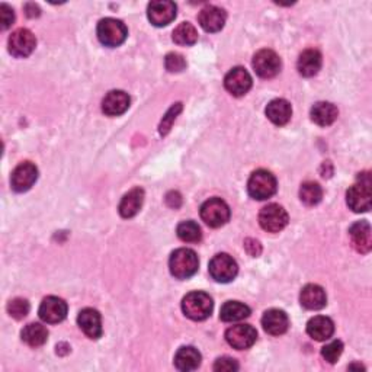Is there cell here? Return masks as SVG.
Masks as SVG:
<instances>
[{"label": "cell", "instance_id": "7a4b0ae2", "mask_svg": "<svg viewBox=\"0 0 372 372\" xmlns=\"http://www.w3.org/2000/svg\"><path fill=\"white\" fill-rule=\"evenodd\" d=\"M199 260L192 249H177L171 255L169 269L176 280H188L198 272Z\"/></svg>", "mask_w": 372, "mask_h": 372}, {"label": "cell", "instance_id": "f1b7e54d", "mask_svg": "<svg viewBox=\"0 0 372 372\" xmlns=\"http://www.w3.org/2000/svg\"><path fill=\"white\" fill-rule=\"evenodd\" d=\"M250 308L240 301H227L220 311V319L227 323L245 320L250 316Z\"/></svg>", "mask_w": 372, "mask_h": 372}, {"label": "cell", "instance_id": "7c38bea8", "mask_svg": "<svg viewBox=\"0 0 372 372\" xmlns=\"http://www.w3.org/2000/svg\"><path fill=\"white\" fill-rule=\"evenodd\" d=\"M38 179L37 166L31 162H23L15 167L10 176V185L15 192H27Z\"/></svg>", "mask_w": 372, "mask_h": 372}, {"label": "cell", "instance_id": "4316f807", "mask_svg": "<svg viewBox=\"0 0 372 372\" xmlns=\"http://www.w3.org/2000/svg\"><path fill=\"white\" fill-rule=\"evenodd\" d=\"M201 354L194 346H182L175 355V367L184 372L197 369L201 365Z\"/></svg>", "mask_w": 372, "mask_h": 372}, {"label": "cell", "instance_id": "7402d4cb", "mask_svg": "<svg viewBox=\"0 0 372 372\" xmlns=\"http://www.w3.org/2000/svg\"><path fill=\"white\" fill-rule=\"evenodd\" d=\"M307 333L317 342L329 340L334 333V323L326 316H316L307 323Z\"/></svg>", "mask_w": 372, "mask_h": 372}, {"label": "cell", "instance_id": "e0dca14e", "mask_svg": "<svg viewBox=\"0 0 372 372\" xmlns=\"http://www.w3.org/2000/svg\"><path fill=\"white\" fill-rule=\"evenodd\" d=\"M198 21H199V25L207 32H219L225 25L227 14L224 9L219 6L208 5L199 12Z\"/></svg>", "mask_w": 372, "mask_h": 372}, {"label": "cell", "instance_id": "44dd1931", "mask_svg": "<svg viewBox=\"0 0 372 372\" xmlns=\"http://www.w3.org/2000/svg\"><path fill=\"white\" fill-rule=\"evenodd\" d=\"M349 234L352 238L354 247L359 253L367 255L372 249V237H371V225L368 221H358L351 225Z\"/></svg>", "mask_w": 372, "mask_h": 372}, {"label": "cell", "instance_id": "4fadbf2b", "mask_svg": "<svg viewBox=\"0 0 372 372\" xmlns=\"http://www.w3.org/2000/svg\"><path fill=\"white\" fill-rule=\"evenodd\" d=\"M177 6L171 0H156L147 6L149 21L154 27H166L176 18Z\"/></svg>", "mask_w": 372, "mask_h": 372}, {"label": "cell", "instance_id": "5b68a950", "mask_svg": "<svg viewBox=\"0 0 372 372\" xmlns=\"http://www.w3.org/2000/svg\"><path fill=\"white\" fill-rule=\"evenodd\" d=\"M127 35L128 29L125 23L121 21L114 18H105L98 23V38L105 47H119L127 40Z\"/></svg>", "mask_w": 372, "mask_h": 372}, {"label": "cell", "instance_id": "836d02e7", "mask_svg": "<svg viewBox=\"0 0 372 372\" xmlns=\"http://www.w3.org/2000/svg\"><path fill=\"white\" fill-rule=\"evenodd\" d=\"M164 66L166 70L171 71V73H181V71L186 69V60L182 54L169 53L164 58Z\"/></svg>", "mask_w": 372, "mask_h": 372}, {"label": "cell", "instance_id": "d4e9b609", "mask_svg": "<svg viewBox=\"0 0 372 372\" xmlns=\"http://www.w3.org/2000/svg\"><path fill=\"white\" fill-rule=\"evenodd\" d=\"M266 116L275 125H285L293 116V108L285 99H273L266 106Z\"/></svg>", "mask_w": 372, "mask_h": 372}, {"label": "cell", "instance_id": "484cf974", "mask_svg": "<svg viewBox=\"0 0 372 372\" xmlns=\"http://www.w3.org/2000/svg\"><path fill=\"white\" fill-rule=\"evenodd\" d=\"M338 115H339L338 108L330 102H317L310 111L311 121L320 127L332 125L336 119H338Z\"/></svg>", "mask_w": 372, "mask_h": 372}, {"label": "cell", "instance_id": "603a6c76", "mask_svg": "<svg viewBox=\"0 0 372 372\" xmlns=\"http://www.w3.org/2000/svg\"><path fill=\"white\" fill-rule=\"evenodd\" d=\"M321 63L323 58L320 51L313 50V48H311V50H306L298 58L297 63L298 73L304 77H313L320 71Z\"/></svg>", "mask_w": 372, "mask_h": 372}, {"label": "cell", "instance_id": "5bb4252c", "mask_svg": "<svg viewBox=\"0 0 372 372\" xmlns=\"http://www.w3.org/2000/svg\"><path fill=\"white\" fill-rule=\"evenodd\" d=\"M67 310L69 307L64 299L51 295L42 299L38 314H40V319L48 323V325H55V323H60L66 319Z\"/></svg>", "mask_w": 372, "mask_h": 372}, {"label": "cell", "instance_id": "60d3db41", "mask_svg": "<svg viewBox=\"0 0 372 372\" xmlns=\"http://www.w3.org/2000/svg\"><path fill=\"white\" fill-rule=\"evenodd\" d=\"M25 15L28 18H38L41 15V9L35 3H27L25 5Z\"/></svg>", "mask_w": 372, "mask_h": 372}, {"label": "cell", "instance_id": "d6a6232c", "mask_svg": "<svg viewBox=\"0 0 372 372\" xmlns=\"http://www.w3.org/2000/svg\"><path fill=\"white\" fill-rule=\"evenodd\" d=\"M29 303L23 298H14L10 299L8 304V313L10 317H14L15 320H22L25 319L29 313Z\"/></svg>", "mask_w": 372, "mask_h": 372}, {"label": "cell", "instance_id": "ba28073f", "mask_svg": "<svg viewBox=\"0 0 372 372\" xmlns=\"http://www.w3.org/2000/svg\"><path fill=\"white\" fill-rule=\"evenodd\" d=\"M210 275L214 281L227 284L232 282L238 273L237 262L227 253L215 255L210 262Z\"/></svg>", "mask_w": 372, "mask_h": 372}, {"label": "cell", "instance_id": "f35d334b", "mask_svg": "<svg viewBox=\"0 0 372 372\" xmlns=\"http://www.w3.org/2000/svg\"><path fill=\"white\" fill-rule=\"evenodd\" d=\"M245 247L247 250V253L250 256H253V258H256V256H259L262 253V246H260V243L258 242V240L247 238L245 242Z\"/></svg>", "mask_w": 372, "mask_h": 372}, {"label": "cell", "instance_id": "52a82bcc", "mask_svg": "<svg viewBox=\"0 0 372 372\" xmlns=\"http://www.w3.org/2000/svg\"><path fill=\"white\" fill-rule=\"evenodd\" d=\"M288 221H290L288 212L278 203H269L259 212V224L268 233L282 232L288 225Z\"/></svg>", "mask_w": 372, "mask_h": 372}, {"label": "cell", "instance_id": "83f0119b", "mask_svg": "<svg viewBox=\"0 0 372 372\" xmlns=\"http://www.w3.org/2000/svg\"><path fill=\"white\" fill-rule=\"evenodd\" d=\"M21 336L22 340L28 346L40 347L48 339V330L42 325H40V323H29L28 326L23 327Z\"/></svg>", "mask_w": 372, "mask_h": 372}, {"label": "cell", "instance_id": "277c9868", "mask_svg": "<svg viewBox=\"0 0 372 372\" xmlns=\"http://www.w3.org/2000/svg\"><path fill=\"white\" fill-rule=\"evenodd\" d=\"M277 188H278L277 179H275V176L271 172L263 169H259L251 173L247 182L249 195L258 201H265L273 197L275 192H277Z\"/></svg>", "mask_w": 372, "mask_h": 372}, {"label": "cell", "instance_id": "ffe728a7", "mask_svg": "<svg viewBox=\"0 0 372 372\" xmlns=\"http://www.w3.org/2000/svg\"><path fill=\"white\" fill-rule=\"evenodd\" d=\"M299 303L307 310H321L327 304L326 291L320 285L308 284L299 294Z\"/></svg>", "mask_w": 372, "mask_h": 372}, {"label": "cell", "instance_id": "f546056e", "mask_svg": "<svg viewBox=\"0 0 372 372\" xmlns=\"http://www.w3.org/2000/svg\"><path fill=\"white\" fill-rule=\"evenodd\" d=\"M172 38L177 45H184V47L194 45L198 41V31L194 25H192V23L182 22L181 25H177L175 28Z\"/></svg>", "mask_w": 372, "mask_h": 372}, {"label": "cell", "instance_id": "cb8c5ba5", "mask_svg": "<svg viewBox=\"0 0 372 372\" xmlns=\"http://www.w3.org/2000/svg\"><path fill=\"white\" fill-rule=\"evenodd\" d=\"M144 202V190L141 188L131 189L128 194H125L119 202V214L123 219H131L137 215L142 207Z\"/></svg>", "mask_w": 372, "mask_h": 372}, {"label": "cell", "instance_id": "d590c367", "mask_svg": "<svg viewBox=\"0 0 372 372\" xmlns=\"http://www.w3.org/2000/svg\"><path fill=\"white\" fill-rule=\"evenodd\" d=\"M182 111V103H175L169 111H167V114L163 116L162 123H160V127H159V133L160 136H166L167 133H169L171 128H172V124L176 119V116L181 114Z\"/></svg>", "mask_w": 372, "mask_h": 372}, {"label": "cell", "instance_id": "d6986e66", "mask_svg": "<svg viewBox=\"0 0 372 372\" xmlns=\"http://www.w3.org/2000/svg\"><path fill=\"white\" fill-rule=\"evenodd\" d=\"M262 326L266 333L272 336H281L288 330V327H290V319H288L285 311L278 308H271L263 314Z\"/></svg>", "mask_w": 372, "mask_h": 372}, {"label": "cell", "instance_id": "74e56055", "mask_svg": "<svg viewBox=\"0 0 372 372\" xmlns=\"http://www.w3.org/2000/svg\"><path fill=\"white\" fill-rule=\"evenodd\" d=\"M0 21H2V29H8L12 23L15 22L14 9L9 8L6 3L0 5Z\"/></svg>", "mask_w": 372, "mask_h": 372}, {"label": "cell", "instance_id": "4dcf8cb0", "mask_svg": "<svg viewBox=\"0 0 372 372\" xmlns=\"http://www.w3.org/2000/svg\"><path fill=\"white\" fill-rule=\"evenodd\" d=\"M323 198V189L317 182H306L299 188V199H301L306 206L314 207Z\"/></svg>", "mask_w": 372, "mask_h": 372}, {"label": "cell", "instance_id": "8992f818", "mask_svg": "<svg viewBox=\"0 0 372 372\" xmlns=\"http://www.w3.org/2000/svg\"><path fill=\"white\" fill-rule=\"evenodd\" d=\"M201 219L212 229H219L230 220V207L221 198H211L202 203Z\"/></svg>", "mask_w": 372, "mask_h": 372}, {"label": "cell", "instance_id": "30bf717a", "mask_svg": "<svg viewBox=\"0 0 372 372\" xmlns=\"http://www.w3.org/2000/svg\"><path fill=\"white\" fill-rule=\"evenodd\" d=\"M253 69L262 79H272L281 71V58L272 50H260L253 57Z\"/></svg>", "mask_w": 372, "mask_h": 372}, {"label": "cell", "instance_id": "e575fe53", "mask_svg": "<svg viewBox=\"0 0 372 372\" xmlns=\"http://www.w3.org/2000/svg\"><path fill=\"white\" fill-rule=\"evenodd\" d=\"M343 354V343L340 340H333L321 349V356L326 359L329 364L338 362V359Z\"/></svg>", "mask_w": 372, "mask_h": 372}, {"label": "cell", "instance_id": "8fae6325", "mask_svg": "<svg viewBox=\"0 0 372 372\" xmlns=\"http://www.w3.org/2000/svg\"><path fill=\"white\" fill-rule=\"evenodd\" d=\"M258 339V332L250 325H237L225 332V340L237 351L249 349L255 345Z\"/></svg>", "mask_w": 372, "mask_h": 372}, {"label": "cell", "instance_id": "2e32d148", "mask_svg": "<svg viewBox=\"0 0 372 372\" xmlns=\"http://www.w3.org/2000/svg\"><path fill=\"white\" fill-rule=\"evenodd\" d=\"M77 325L89 339H99L102 336V319L98 310L85 308L77 316Z\"/></svg>", "mask_w": 372, "mask_h": 372}, {"label": "cell", "instance_id": "3957f363", "mask_svg": "<svg viewBox=\"0 0 372 372\" xmlns=\"http://www.w3.org/2000/svg\"><path fill=\"white\" fill-rule=\"evenodd\" d=\"M214 308L212 298L202 291L189 293L182 299L184 314L195 321H202L211 316Z\"/></svg>", "mask_w": 372, "mask_h": 372}, {"label": "cell", "instance_id": "1f68e13d", "mask_svg": "<svg viewBox=\"0 0 372 372\" xmlns=\"http://www.w3.org/2000/svg\"><path fill=\"white\" fill-rule=\"evenodd\" d=\"M177 237L185 243H198L202 238V233L199 225L195 221H184L177 225L176 229Z\"/></svg>", "mask_w": 372, "mask_h": 372}, {"label": "cell", "instance_id": "9c48e42d", "mask_svg": "<svg viewBox=\"0 0 372 372\" xmlns=\"http://www.w3.org/2000/svg\"><path fill=\"white\" fill-rule=\"evenodd\" d=\"M35 45H37L35 35L27 28H19L15 32H12L8 41L9 53L18 58H25L31 55L35 50Z\"/></svg>", "mask_w": 372, "mask_h": 372}, {"label": "cell", "instance_id": "6da1fadb", "mask_svg": "<svg viewBox=\"0 0 372 372\" xmlns=\"http://www.w3.org/2000/svg\"><path fill=\"white\" fill-rule=\"evenodd\" d=\"M346 201L349 208L355 212H367L371 210L372 181L369 172H362L358 175L356 184L346 192Z\"/></svg>", "mask_w": 372, "mask_h": 372}, {"label": "cell", "instance_id": "ac0fdd59", "mask_svg": "<svg viewBox=\"0 0 372 372\" xmlns=\"http://www.w3.org/2000/svg\"><path fill=\"white\" fill-rule=\"evenodd\" d=\"M131 99L124 90H111L102 101V111L108 116H119L128 111Z\"/></svg>", "mask_w": 372, "mask_h": 372}, {"label": "cell", "instance_id": "ab89813d", "mask_svg": "<svg viewBox=\"0 0 372 372\" xmlns=\"http://www.w3.org/2000/svg\"><path fill=\"white\" fill-rule=\"evenodd\" d=\"M166 203L171 208H175V210L179 208V207L182 206V197H181V194H179V192H175V190L169 192V194H167V197H166Z\"/></svg>", "mask_w": 372, "mask_h": 372}, {"label": "cell", "instance_id": "8d00e7d4", "mask_svg": "<svg viewBox=\"0 0 372 372\" xmlns=\"http://www.w3.org/2000/svg\"><path fill=\"white\" fill-rule=\"evenodd\" d=\"M237 369H238L237 361L233 358H229V356L219 358L214 364V371H219V372H233Z\"/></svg>", "mask_w": 372, "mask_h": 372}, {"label": "cell", "instance_id": "9a60e30c", "mask_svg": "<svg viewBox=\"0 0 372 372\" xmlns=\"http://www.w3.org/2000/svg\"><path fill=\"white\" fill-rule=\"evenodd\" d=\"M251 76L245 67H234L224 79V86L233 96H243L251 88Z\"/></svg>", "mask_w": 372, "mask_h": 372}]
</instances>
